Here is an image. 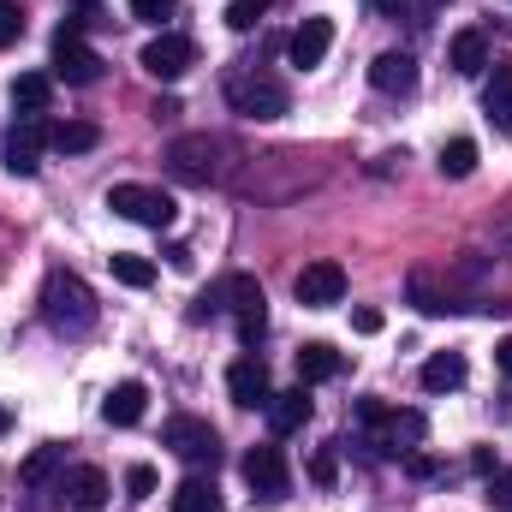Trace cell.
Returning a JSON list of instances; mask_svg holds the SVG:
<instances>
[{"instance_id": "obj_1", "label": "cell", "mask_w": 512, "mask_h": 512, "mask_svg": "<svg viewBox=\"0 0 512 512\" xmlns=\"http://www.w3.org/2000/svg\"><path fill=\"white\" fill-rule=\"evenodd\" d=\"M42 322H48L54 334H66V340L90 334V328H96V292H90L78 274L54 268V274L42 280Z\"/></svg>"}, {"instance_id": "obj_2", "label": "cell", "mask_w": 512, "mask_h": 512, "mask_svg": "<svg viewBox=\"0 0 512 512\" xmlns=\"http://www.w3.org/2000/svg\"><path fill=\"white\" fill-rule=\"evenodd\" d=\"M161 161L179 185H221L227 179V143L215 131H179Z\"/></svg>"}, {"instance_id": "obj_3", "label": "cell", "mask_w": 512, "mask_h": 512, "mask_svg": "<svg viewBox=\"0 0 512 512\" xmlns=\"http://www.w3.org/2000/svg\"><path fill=\"white\" fill-rule=\"evenodd\" d=\"M358 423L376 429V447H382V453H417L423 435H429L423 411H387L382 399H364V405H358Z\"/></svg>"}, {"instance_id": "obj_4", "label": "cell", "mask_w": 512, "mask_h": 512, "mask_svg": "<svg viewBox=\"0 0 512 512\" xmlns=\"http://www.w3.org/2000/svg\"><path fill=\"white\" fill-rule=\"evenodd\" d=\"M227 102H233V114H245V120H280V114L292 108L286 84L268 78V72H239V78H227Z\"/></svg>"}, {"instance_id": "obj_5", "label": "cell", "mask_w": 512, "mask_h": 512, "mask_svg": "<svg viewBox=\"0 0 512 512\" xmlns=\"http://www.w3.org/2000/svg\"><path fill=\"white\" fill-rule=\"evenodd\" d=\"M108 209H114L120 221L155 227V233H167V227L179 221V203H173L167 191H155V185H114V191H108Z\"/></svg>"}, {"instance_id": "obj_6", "label": "cell", "mask_w": 512, "mask_h": 512, "mask_svg": "<svg viewBox=\"0 0 512 512\" xmlns=\"http://www.w3.org/2000/svg\"><path fill=\"white\" fill-rule=\"evenodd\" d=\"M54 78L78 84V90H90V84L102 78V54H96V48L84 42V30H72V24L54 30Z\"/></svg>"}, {"instance_id": "obj_7", "label": "cell", "mask_w": 512, "mask_h": 512, "mask_svg": "<svg viewBox=\"0 0 512 512\" xmlns=\"http://www.w3.org/2000/svg\"><path fill=\"white\" fill-rule=\"evenodd\" d=\"M137 66H143L149 78H161V84H179V78L197 66V42H191V36H179V30H161L155 42H143Z\"/></svg>"}, {"instance_id": "obj_8", "label": "cell", "mask_w": 512, "mask_h": 512, "mask_svg": "<svg viewBox=\"0 0 512 512\" xmlns=\"http://www.w3.org/2000/svg\"><path fill=\"white\" fill-rule=\"evenodd\" d=\"M245 483H251V495L262 501V507L286 501V495H292V471H286V453H280V447H251V453H245Z\"/></svg>"}, {"instance_id": "obj_9", "label": "cell", "mask_w": 512, "mask_h": 512, "mask_svg": "<svg viewBox=\"0 0 512 512\" xmlns=\"http://www.w3.org/2000/svg\"><path fill=\"white\" fill-rule=\"evenodd\" d=\"M161 441H167L185 465H215V459H221V435H215L203 417H167Z\"/></svg>"}, {"instance_id": "obj_10", "label": "cell", "mask_w": 512, "mask_h": 512, "mask_svg": "<svg viewBox=\"0 0 512 512\" xmlns=\"http://www.w3.org/2000/svg\"><path fill=\"white\" fill-rule=\"evenodd\" d=\"M292 292H298V304L304 310H328V304H340L346 298V268L340 262H304L298 268V280H292Z\"/></svg>"}, {"instance_id": "obj_11", "label": "cell", "mask_w": 512, "mask_h": 512, "mask_svg": "<svg viewBox=\"0 0 512 512\" xmlns=\"http://www.w3.org/2000/svg\"><path fill=\"white\" fill-rule=\"evenodd\" d=\"M221 310H233V316L262 310V286H256L251 274H227L221 286H209V292L197 298V316H221Z\"/></svg>"}, {"instance_id": "obj_12", "label": "cell", "mask_w": 512, "mask_h": 512, "mask_svg": "<svg viewBox=\"0 0 512 512\" xmlns=\"http://www.w3.org/2000/svg\"><path fill=\"white\" fill-rule=\"evenodd\" d=\"M42 143H48V126L42 120H24V126H12L6 131V143H0V161H6V173H18V179H30L42 161Z\"/></svg>"}, {"instance_id": "obj_13", "label": "cell", "mask_w": 512, "mask_h": 512, "mask_svg": "<svg viewBox=\"0 0 512 512\" xmlns=\"http://www.w3.org/2000/svg\"><path fill=\"white\" fill-rule=\"evenodd\" d=\"M328 48H334V18H304V24L292 30V42H286V54H292V66H298V72L322 66V60H328Z\"/></svg>"}, {"instance_id": "obj_14", "label": "cell", "mask_w": 512, "mask_h": 512, "mask_svg": "<svg viewBox=\"0 0 512 512\" xmlns=\"http://www.w3.org/2000/svg\"><path fill=\"white\" fill-rule=\"evenodd\" d=\"M227 393H233V405H245V411H268V399H274L268 370H262L256 358H239V364L227 370Z\"/></svg>"}, {"instance_id": "obj_15", "label": "cell", "mask_w": 512, "mask_h": 512, "mask_svg": "<svg viewBox=\"0 0 512 512\" xmlns=\"http://www.w3.org/2000/svg\"><path fill=\"white\" fill-rule=\"evenodd\" d=\"M370 84H376L382 96H411V90H417V60L399 54V48H387V54L370 60Z\"/></svg>"}, {"instance_id": "obj_16", "label": "cell", "mask_w": 512, "mask_h": 512, "mask_svg": "<svg viewBox=\"0 0 512 512\" xmlns=\"http://www.w3.org/2000/svg\"><path fill=\"white\" fill-rule=\"evenodd\" d=\"M143 411H149V387L143 382H120L108 399H102V417L114 423V429H131V423H143Z\"/></svg>"}, {"instance_id": "obj_17", "label": "cell", "mask_w": 512, "mask_h": 512, "mask_svg": "<svg viewBox=\"0 0 512 512\" xmlns=\"http://www.w3.org/2000/svg\"><path fill=\"white\" fill-rule=\"evenodd\" d=\"M447 66H453L459 78H477V72L489 66V36H483V30H459V36L447 42Z\"/></svg>"}, {"instance_id": "obj_18", "label": "cell", "mask_w": 512, "mask_h": 512, "mask_svg": "<svg viewBox=\"0 0 512 512\" xmlns=\"http://www.w3.org/2000/svg\"><path fill=\"white\" fill-rule=\"evenodd\" d=\"M310 423V393H304V382L292 387V393H274L268 399V429L274 435H292V429H304Z\"/></svg>"}, {"instance_id": "obj_19", "label": "cell", "mask_w": 512, "mask_h": 512, "mask_svg": "<svg viewBox=\"0 0 512 512\" xmlns=\"http://www.w3.org/2000/svg\"><path fill=\"white\" fill-rule=\"evenodd\" d=\"M340 370H346V358H340L328 340H310V346L298 352V382H304V387H310V382H334Z\"/></svg>"}, {"instance_id": "obj_20", "label": "cell", "mask_w": 512, "mask_h": 512, "mask_svg": "<svg viewBox=\"0 0 512 512\" xmlns=\"http://www.w3.org/2000/svg\"><path fill=\"white\" fill-rule=\"evenodd\" d=\"M60 495H72V507L96 512L108 501V477L96 471V465H78V471H66V483H60Z\"/></svg>"}, {"instance_id": "obj_21", "label": "cell", "mask_w": 512, "mask_h": 512, "mask_svg": "<svg viewBox=\"0 0 512 512\" xmlns=\"http://www.w3.org/2000/svg\"><path fill=\"white\" fill-rule=\"evenodd\" d=\"M48 96H54L48 72H18V78H12V108H24V120L48 114Z\"/></svg>"}, {"instance_id": "obj_22", "label": "cell", "mask_w": 512, "mask_h": 512, "mask_svg": "<svg viewBox=\"0 0 512 512\" xmlns=\"http://www.w3.org/2000/svg\"><path fill=\"white\" fill-rule=\"evenodd\" d=\"M483 114L501 131H512V60L495 66V78H489V90H483Z\"/></svg>"}, {"instance_id": "obj_23", "label": "cell", "mask_w": 512, "mask_h": 512, "mask_svg": "<svg viewBox=\"0 0 512 512\" xmlns=\"http://www.w3.org/2000/svg\"><path fill=\"white\" fill-rule=\"evenodd\" d=\"M96 143H102V131L90 126V120H54L48 126V149H60V155H84Z\"/></svg>"}, {"instance_id": "obj_24", "label": "cell", "mask_w": 512, "mask_h": 512, "mask_svg": "<svg viewBox=\"0 0 512 512\" xmlns=\"http://www.w3.org/2000/svg\"><path fill=\"white\" fill-rule=\"evenodd\" d=\"M423 387H429V393H453V387H465V358H459V352H435V358L423 364Z\"/></svg>"}, {"instance_id": "obj_25", "label": "cell", "mask_w": 512, "mask_h": 512, "mask_svg": "<svg viewBox=\"0 0 512 512\" xmlns=\"http://www.w3.org/2000/svg\"><path fill=\"white\" fill-rule=\"evenodd\" d=\"M215 483L209 477H185L179 489H173V512H215Z\"/></svg>"}, {"instance_id": "obj_26", "label": "cell", "mask_w": 512, "mask_h": 512, "mask_svg": "<svg viewBox=\"0 0 512 512\" xmlns=\"http://www.w3.org/2000/svg\"><path fill=\"white\" fill-rule=\"evenodd\" d=\"M441 173H447V179H471V173H477V143H471V137L441 143Z\"/></svg>"}, {"instance_id": "obj_27", "label": "cell", "mask_w": 512, "mask_h": 512, "mask_svg": "<svg viewBox=\"0 0 512 512\" xmlns=\"http://www.w3.org/2000/svg\"><path fill=\"white\" fill-rule=\"evenodd\" d=\"M114 280L143 292V286L155 280V262H143V256H131V251H114Z\"/></svg>"}, {"instance_id": "obj_28", "label": "cell", "mask_w": 512, "mask_h": 512, "mask_svg": "<svg viewBox=\"0 0 512 512\" xmlns=\"http://www.w3.org/2000/svg\"><path fill=\"white\" fill-rule=\"evenodd\" d=\"M54 471H60V447H36V453L24 459V471H18V477H24V483L36 489V483H48Z\"/></svg>"}, {"instance_id": "obj_29", "label": "cell", "mask_w": 512, "mask_h": 512, "mask_svg": "<svg viewBox=\"0 0 512 512\" xmlns=\"http://www.w3.org/2000/svg\"><path fill=\"white\" fill-rule=\"evenodd\" d=\"M268 6H274V0H233V6H227V30H256Z\"/></svg>"}, {"instance_id": "obj_30", "label": "cell", "mask_w": 512, "mask_h": 512, "mask_svg": "<svg viewBox=\"0 0 512 512\" xmlns=\"http://www.w3.org/2000/svg\"><path fill=\"white\" fill-rule=\"evenodd\" d=\"M179 12V0H131V18H143V24H167Z\"/></svg>"}, {"instance_id": "obj_31", "label": "cell", "mask_w": 512, "mask_h": 512, "mask_svg": "<svg viewBox=\"0 0 512 512\" xmlns=\"http://www.w3.org/2000/svg\"><path fill=\"white\" fill-rule=\"evenodd\" d=\"M18 36H24V12L12 0H0V48H12Z\"/></svg>"}, {"instance_id": "obj_32", "label": "cell", "mask_w": 512, "mask_h": 512, "mask_svg": "<svg viewBox=\"0 0 512 512\" xmlns=\"http://www.w3.org/2000/svg\"><path fill=\"white\" fill-rule=\"evenodd\" d=\"M483 495H489V507H495V512H512V471H495Z\"/></svg>"}, {"instance_id": "obj_33", "label": "cell", "mask_w": 512, "mask_h": 512, "mask_svg": "<svg viewBox=\"0 0 512 512\" xmlns=\"http://www.w3.org/2000/svg\"><path fill=\"white\" fill-rule=\"evenodd\" d=\"M126 495L131 501H149V495H155V471H149V465H131L126 471Z\"/></svg>"}, {"instance_id": "obj_34", "label": "cell", "mask_w": 512, "mask_h": 512, "mask_svg": "<svg viewBox=\"0 0 512 512\" xmlns=\"http://www.w3.org/2000/svg\"><path fill=\"white\" fill-rule=\"evenodd\" d=\"M334 477H340V465H334V453H328V447H322V453H316V459H310V483H322V489H328V483H334Z\"/></svg>"}, {"instance_id": "obj_35", "label": "cell", "mask_w": 512, "mask_h": 512, "mask_svg": "<svg viewBox=\"0 0 512 512\" xmlns=\"http://www.w3.org/2000/svg\"><path fill=\"white\" fill-rule=\"evenodd\" d=\"M405 471H411V477H441V459H429V453H405Z\"/></svg>"}, {"instance_id": "obj_36", "label": "cell", "mask_w": 512, "mask_h": 512, "mask_svg": "<svg viewBox=\"0 0 512 512\" xmlns=\"http://www.w3.org/2000/svg\"><path fill=\"white\" fill-rule=\"evenodd\" d=\"M352 328H358V334H382V310H370V304L352 310Z\"/></svg>"}, {"instance_id": "obj_37", "label": "cell", "mask_w": 512, "mask_h": 512, "mask_svg": "<svg viewBox=\"0 0 512 512\" xmlns=\"http://www.w3.org/2000/svg\"><path fill=\"white\" fill-rule=\"evenodd\" d=\"M370 6H376L382 18H405V12H411V0H370Z\"/></svg>"}, {"instance_id": "obj_38", "label": "cell", "mask_w": 512, "mask_h": 512, "mask_svg": "<svg viewBox=\"0 0 512 512\" xmlns=\"http://www.w3.org/2000/svg\"><path fill=\"white\" fill-rule=\"evenodd\" d=\"M495 364H501V370H507V376H512V334H507V340H501V346H495Z\"/></svg>"}, {"instance_id": "obj_39", "label": "cell", "mask_w": 512, "mask_h": 512, "mask_svg": "<svg viewBox=\"0 0 512 512\" xmlns=\"http://www.w3.org/2000/svg\"><path fill=\"white\" fill-rule=\"evenodd\" d=\"M6 429H12V411H0V435H6Z\"/></svg>"}, {"instance_id": "obj_40", "label": "cell", "mask_w": 512, "mask_h": 512, "mask_svg": "<svg viewBox=\"0 0 512 512\" xmlns=\"http://www.w3.org/2000/svg\"><path fill=\"white\" fill-rule=\"evenodd\" d=\"M501 239H507V245H512V221H507V233H501Z\"/></svg>"}, {"instance_id": "obj_41", "label": "cell", "mask_w": 512, "mask_h": 512, "mask_svg": "<svg viewBox=\"0 0 512 512\" xmlns=\"http://www.w3.org/2000/svg\"><path fill=\"white\" fill-rule=\"evenodd\" d=\"M435 6H441V0H435Z\"/></svg>"}]
</instances>
